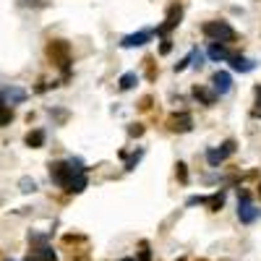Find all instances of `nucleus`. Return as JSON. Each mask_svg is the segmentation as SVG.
<instances>
[{
    "label": "nucleus",
    "instance_id": "nucleus-1",
    "mask_svg": "<svg viewBox=\"0 0 261 261\" xmlns=\"http://www.w3.org/2000/svg\"><path fill=\"white\" fill-rule=\"evenodd\" d=\"M201 32L214 42V45H230V42H235V29L227 24V21H206V24L201 27Z\"/></svg>",
    "mask_w": 261,
    "mask_h": 261
},
{
    "label": "nucleus",
    "instance_id": "nucleus-2",
    "mask_svg": "<svg viewBox=\"0 0 261 261\" xmlns=\"http://www.w3.org/2000/svg\"><path fill=\"white\" fill-rule=\"evenodd\" d=\"M47 58L58 65V68L68 76V68H71V47L65 39H53L47 45Z\"/></svg>",
    "mask_w": 261,
    "mask_h": 261
},
{
    "label": "nucleus",
    "instance_id": "nucleus-3",
    "mask_svg": "<svg viewBox=\"0 0 261 261\" xmlns=\"http://www.w3.org/2000/svg\"><path fill=\"white\" fill-rule=\"evenodd\" d=\"M238 217H241V222H246V225H251L258 217V209L251 204V193L246 188H238Z\"/></svg>",
    "mask_w": 261,
    "mask_h": 261
},
{
    "label": "nucleus",
    "instance_id": "nucleus-4",
    "mask_svg": "<svg viewBox=\"0 0 261 261\" xmlns=\"http://www.w3.org/2000/svg\"><path fill=\"white\" fill-rule=\"evenodd\" d=\"M71 178H73V172H71V165L68 162H50V180L55 186L65 188Z\"/></svg>",
    "mask_w": 261,
    "mask_h": 261
},
{
    "label": "nucleus",
    "instance_id": "nucleus-5",
    "mask_svg": "<svg viewBox=\"0 0 261 261\" xmlns=\"http://www.w3.org/2000/svg\"><path fill=\"white\" fill-rule=\"evenodd\" d=\"M232 151H235V141L227 139L220 149H209V151H206V162H209L212 167H220V162H225V160L232 154Z\"/></svg>",
    "mask_w": 261,
    "mask_h": 261
},
{
    "label": "nucleus",
    "instance_id": "nucleus-6",
    "mask_svg": "<svg viewBox=\"0 0 261 261\" xmlns=\"http://www.w3.org/2000/svg\"><path fill=\"white\" fill-rule=\"evenodd\" d=\"M167 128H170V130H175V134H186V130H191V128H193V118H191V113H175V115H170Z\"/></svg>",
    "mask_w": 261,
    "mask_h": 261
},
{
    "label": "nucleus",
    "instance_id": "nucleus-7",
    "mask_svg": "<svg viewBox=\"0 0 261 261\" xmlns=\"http://www.w3.org/2000/svg\"><path fill=\"white\" fill-rule=\"evenodd\" d=\"M21 102H27V92L21 89V86H8V89L0 92V105L13 107V105H21Z\"/></svg>",
    "mask_w": 261,
    "mask_h": 261
},
{
    "label": "nucleus",
    "instance_id": "nucleus-8",
    "mask_svg": "<svg viewBox=\"0 0 261 261\" xmlns=\"http://www.w3.org/2000/svg\"><path fill=\"white\" fill-rule=\"evenodd\" d=\"M212 89H214L217 97L227 94V92L232 89V79H230V73H227V71H217V73L212 76Z\"/></svg>",
    "mask_w": 261,
    "mask_h": 261
},
{
    "label": "nucleus",
    "instance_id": "nucleus-9",
    "mask_svg": "<svg viewBox=\"0 0 261 261\" xmlns=\"http://www.w3.org/2000/svg\"><path fill=\"white\" fill-rule=\"evenodd\" d=\"M180 16H183V11H180V6H170V11H167V21H165V24L157 29V34H167L170 29H175L178 24H180Z\"/></svg>",
    "mask_w": 261,
    "mask_h": 261
},
{
    "label": "nucleus",
    "instance_id": "nucleus-10",
    "mask_svg": "<svg viewBox=\"0 0 261 261\" xmlns=\"http://www.w3.org/2000/svg\"><path fill=\"white\" fill-rule=\"evenodd\" d=\"M151 39V32H136V34H128L120 39V47H141Z\"/></svg>",
    "mask_w": 261,
    "mask_h": 261
},
{
    "label": "nucleus",
    "instance_id": "nucleus-11",
    "mask_svg": "<svg viewBox=\"0 0 261 261\" xmlns=\"http://www.w3.org/2000/svg\"><path fill=\"white\" fill-rule=\"evenodd\" d=\"M230 65H232V71H241V73H251L256 68V63L251 58H243V55H232L230 58Z\"/></svg>",
    "mask_w": 261,
    "mask_h": 261
},
{
    "label": "nucleus",
    "instance_id": "nucleus-12",
    "mask_svg": "<svg viewBox=\"0 0 261 261\" xmlns=\"http://www.w3.org/2000/svg\"><path fill=\"white\" fill-rule=\"evenodd\" d=\"M86 186H89V178H86V172H73V178L68 180L65 191H68V193H81Z\"/></svg>",
    "mask_w": 261,
    "mask_h": 261
},
{
    "label": "nucleus",
    "instance_id": "nucleus-13",
    "mask_svg": "<svg viewBox=\"0 0 261 261\" xmlns=\"http://www.w3.org/2000/svg\"><path fill=\"white\" fill-rule=\"evenodd\" d=\"M58 256H55V251L50 248V246H42V248H34L29 256H27V261H55Z\"/></svg>",
    "mask_w": 261,
    "mask_h": 261
},
{
    "label": "nucleus",
    "instance_id": "nucleus-14",
    "mask_svg": "<svg viewBox=\"0 0 261 261\" xmlns=\"http://www.w3.org/2000/svg\"><path fill=\"white\" fill-rule=\"evenodd\" d=\"M24 141H27V146H29V149H42V146H45V130H42V128L29 130Z\"/></svg>",
    "mask_w": 261,
    "mask_h": 261
},
{
    "label": "nucleus",
    "instance_id": "nucleus-15",
    "mask_svg": "<svg viewBox=\"0 0 261 261\" xmlns=\"http://www.w3.org/2000/svg\"><path fill=\"white\" fill-rule=\"evenodd\" d=\"M193 97L199 99L201 105H206V107H212V105L217 102V94H214V92H209L206 86H193Z\"/></svg>",
    "mask_w": 261,
    "mask_h": 261
},
{
    "label": "nucleus",
    "instance_id": "nucleus-16",
    "mask_svg": "<svg viewBox=\"0 0 261 261\" xmlns=\"http://www.w3.org/2000/svg\"><path fill=\"white\" fill-rule=\"evenodd\" d=\"M139 84V73H134V71H128V73H123L120 79H118V86L123 92H128V89H134V86Z\"/></svg>",
    "mask_w": 261,
    "mask_h": 261
},
{
    "label": "nucleus",
    "instance_id": "nucleus-17",
    "mask_svg": "<svg viewBox=\"0 0 261 261\" xmlns=\"http://www.w3.org/2000/svg\"><path fill=\"white\" fill-rule=\"evenodd\" d=\"M206 55H209L212 60H217V63H220V60H230V58H232V55L227 53V47H225V45H212Z\"/></svg>",
    "mask_w": 261,
    "mask_h": 261
},
{
    "label": "nucleus",
    "instance_id": "nucleus-18",
    "mask_svg": "<svg viewBox=\"0 0 261 261\" xmlns=\"http://www.w3.org/2000/svg\"><path fill=\"white\" fill-rule=\"evenodd\" d=\"M222 204H225V191H217L214 196H209V199H206V206H209L212 212H220Z\"/></svg>",
    "mask_w": 261,
    "mask_h": 261
},
{
    "label": "nucleus",
    "instance_id": "nucleus-19",
    "mask_svg": "<svg viewBox=\"0 0 261 261\" xmlns=\"http://www.w3.org/2000/svg\"><path fill=\"white\" fill-rule=\"evenodd\" d=\"M11 120H13V110L6 105H0V125H11Z\"/></svg>",
    "mask_w": 261,
    "mask_h": 261
},
{
    "label": "nucleus",
    "instance_id": "nucleus-20",
    "mask_svg": "<svg viewBox=\"0 0 261 261\" xmlns=\"http://www.w3.org/2000/svg\"><path fill=\"white\" fill-rule=\"evenodd\" d=\"M191 65H196V68H201V65H204V53L199 50V47H196V50H191Z\"/></svg>",
    "mask_w": 261,
    "mask_h": 261
},
{
    "label": "nucleus",
    "instance_id": "nucleus-21",
    "mask_svg": "<svg viewBox=\"0 0 261 261\" xmlns=\"http://www.w3.org/2000/svg\"><path fill=\"white\" fill-rule=\"evenodd\" d=\"M18 186H21V191H24V193H34V191H37V183H34L32 178H21Z\"/></svg>",
    "mask_w": 261,
    "mask_h": 261
},
{
    "label": "nucleus",
    "instance_id": "nucleus-22",
    "mask_svg": "<svg viewBox=\"0 0 261 261\" xmlns=\"http://www.w3.org/2000/svg\"><path fill=\"white\" fill-rule=\"evenodd\" d=\"M175 175H178V180H180V183H186V180H188V170H186V162H178V165H175Z\"/></svg>",
    "mask_w": 261,
    "mask_h": 261
},
{
    "label": "nucleus",
    "instance_id": "nucleus-23",
    "mask_svg": "<svg viewBox=\"0 0 261 261\" xmlns=\"http://www.w3.org/2000/svg\"><path fill=\"white\" fill-rule=\"evenodd\" d=\"M139 261H151V251H149V243L146 241H141V246H139Z\"/></svg>",
    "mask_w": 261,
    "mask_h": 261
},
{
    "label": "nucleus",
    "instance_id": "nucleus-24",
    "mask_svg": "<svg viewBox=\"0 0 261 261\" xmlns=\"http://www.w3.org/2000/svg\"><path fill=\"white\" fill-rule=\"evenodd\" d=\"M141 157H144V149H136V154L125 162V170H134V167L139 165V160H141Z\"/></svg>",
    "mask_w": 261,
    "mask_h": 261
},
{
    "label": "nucleus",
    "instance_id": "nucleus-25",
    "mask_svg": "<svg viewBox=\"0 0 261 261\" xmlns=\"http://www.w3.org/2000/svg\"><path fill=\"white\" fill-rule=\"evenodd\" d=\"M188 206H196V204H206V199H204V196H191V199L186 201Z\"/></svg>",
    "mask_w": 261,
    "mask_h": 261
},
{
    "label": "nucleus",
    "instance_id": "nucleus-26",
    "mask_svg": "<svg viewBox=\"0 0 261 261\" xmlns=\"http://www.w3.org/2000/svg\"><path fill=\"white\" fill-rule=\"evenodd\" d=\"M128 134H130V136H141V134H144V128L136 123V125H130V128H128Z\"/></svg>",
    "mask_w": 261,
    "mask_h": 261
},
{
    "label": "nucleus",
    "instance_id": "nucleus-27",
    "mask_svg": "<svg viewBox=\"0 0 261 261\" xmlns=\"http://www.w3.org/2000/svg\"><path fill=\"white\" fill-rule=\"evenodd\" d=\"M170 50H172V42H170V39H165V42H162V47H160V53H162V55H167Z\"/></svg>",
    "mask_w": 261,
    "mask_h": 261
},
{
    "label": "nucleus",
    "instance_id": "nucleus-28",
    "mask_svg": "<svg viewBox=\"0 0 261 261\" xmlns=\"http://www.w3.org/2000/svg\"><path fill=\"white\" fill-rule=\"evenodd\" d=\"M253 94H256V105H258V113H261V84L253 89Z\"/></svg>",
    "mask_w": 261,
    "mask_h": 261
},
{
    "label": "nucleus",
    "instance_id": "nucleus-29",
    "mask_svg": "<svg viewBox=\"0 0 261 261\" xmlns=\"http://www.w3.org/2000/svg\"><path fill=\"white\" fill-rule=\"evenodd\" d=\"M120 261H136V258H120Z\"/></svg>",
    "mask_w": 261,
    "mask_h": 261
},
{
    "label": "nucleus",
    "instance_id": "nucleus-30",
    "mask_svg": "<svg viewBox=\"0 0 261 261\" xmlns=\"http://www.w3.org/2000/svg\"><path fill=\"white\" fill-rule=\"evenodd\" d=\"M258 191H261V186H258Z\"/></svg>",
    "mask_w": 261,
    "mask_h": 261
},
{
    "label": "nucleus",
    "instance_id": "nucleus-31",
    "mask_svg": "<svg viewBox=\"0 0 261 261\" xmlns=\"http://www.w3.org/2000/svg\"><path fill=\"white\" fill-rule=\"evenodd\" d=\"M180 261H183V258H180Z\"/></svg>",
    "mask_w": 261,
    "mask_h": 261
},
{
    "label": "nucleus",
    "instance_id": "nucleus-32",
    "mask_svg": "<svg viewBox=\"0 0 261 261\" xmlns=\"http://www.w3.org/2000/svg\"><path fill=\"white\" fill-rule=\"evenodd\" d=\"M201 261H204V258H201Z\"/></svg>",
    "mask_w": 261,
    "mask_h": 261
}]
</instances>
